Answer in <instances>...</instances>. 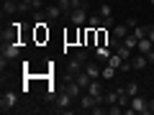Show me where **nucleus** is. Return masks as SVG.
Here are the masks:
<instances>
[{
    "instance_id": "f257e3e1",
    "label": "nucleus",
    "mask_w": 154,
    "mask_h": 115,
    "mask_svg": "<svg viewBox=\"0 0 154 115\" xmlns=\"http://www.w3.org/2000/svg\"><path fill=\"white\" fill-rule=\"evenodd\" d=\"M16 102H18V95L8 90V92H3V97H0V110H3V113H11V110L16 108Z\"/></svg>"
},
{
    "instance_id": "f03ea898",
    "label": "nucleus",
    "mask_w": 154,
    "mask_h": 115,
    "mask_svg": "<svg viewBox=\"0 0 154 115\" xmlns=\"http://www.w3.org/2000/svg\"><path fill=\"white\" fill-rule=\"evenodd\" d=\"M0 54L5 56V59H18V56H21V46H18V41H5Z\"/></svg>"
},
{
    "instance_id": "7ed1b4c3",
    "label": "nucleus",
    "mask_w": 154,
    "mask_h": 115,
    "mask_svg": "<svg viewBox=\"0 0 154 115\" xmlns=\"http://www.w3.org/2000/svg\"><path fill=\"white\" fill-rule=\"evenodd\" d=\"M72 102H75V97H72V95L67 92V90H64L62 95H57V97H54V105H57V110H59V113L69 110V105H72Z\"/></svg>"
},
{
    "instance_id": "20e7f679",
    "label": "nucleus",
    "mask_w": 154,
    "mask_h": 115,
    "mask_svg": "<svg viewBox=\"0 0 154 115\" xmlns=\"http://www.w3.org/2000/svg\"><path fill=\"white\" fill-rule=\"evenodd\" d=\"M85 21H88V5L75 8V10L69 13V23H72V26H82Z\"/></svg>"
},
{
    "instance_id": "39448f33",
    "label": "nucleus",
    "mask_w": 154,
    "mask_h": 115,
    "mask_svg": "<svg viewBox=\"0 0 154 115\" xmlns=\"http://www.w3.org/2000/svg\"><path fill=\"white\" fill-rule=\"evenodd\" d=\"M128 105L134 108V113H149V102H146V100L141 97V95H134V97H131V102H128Z\"/></svg>"
},
{
    "instance_id": "423d86ee",
    "label": "nucleus",
    "mask_w": 154,
    "mask_h": 115,
    "mask_svg": "<svg viewBox=\"0 0 154 115\" xmlns=\"http://www.w3.org/2000/svg\"><path fill=\"white\" fill-rule=\"evenodd\" d=\"M18 10H21V0H18V3L16 0H3V10H0L3 16H13V13H18Z\"/></svg>"
},
{
    "instance_id": "0eeeda50",
    "label": "nucleus",
    "mask_w": 154,
    "mask_h": 115,
    "mask_svg": "<svg viewBox=\"0 0 154 115\" xmlns=\"http://www.w3.org/2000/svg\"><path fill=\"white\" fill-rule=\"evenodd\" d=\"M95 105H98V100H95V97H93L90 92H85L82 97H80V108H82V110H88V113H90V110L95 108Z\"/></svg>"
},
{
    "instance_id": "6e6552de",
    "label": "nucleus",
    "mask_w": 154,
    "mask_h": 115,
    "mask_svg": "<svg viewBox=\"0 0 154 115\" xmlns=\"http://www.w3.org/2000/svg\"><path fill=\"white\" fill-rule=\"evenodd\" d=\"M85 72H88L93 79H100V74H103V69H100L98 61H88V64H85Z\"/></svg>"
},
{
    "instance_id": "1a4fd4ad",
    "label": "nucleus",
    "mask_w": 154,
    "mask_h": 115,
    "mask_svg": "<svg viewBox=\"0 0 154 115\" xmlns=\"http://www.w3.org/2000/svg\"><path fill=\"white\" fill-rule=\"evenodd\" d=\"M131 66H134V69H146V66H149L146 54H136V56H131Z\"/></svg>"
},
{
    "instance_id": "9d476101",
    "label": "nucleus",
    "mask_w": 154,
    "mask_h": 115,
    "mask_svg": "<svg viewBox=\"0 0 154 115\" xmlns=\"http://www.w3.org/2000/svg\"><path fill=\"white\" fill-rule=\"evenodd\" d=\"M75 82H77V84H80V87H82V90H88V84H90V82H93V77H90V74H88V72H85V69H82V72H77V74H75Z\"/></svg>"
},
{
    "instance_id": "9b49d317",
    "label": "nucleus",
    "mask_w": 154,
    "mask_h": 115,
    "mask_svg": "<svg viewBox=\"0 0 154 115\" xmlns=\"http://www.w3.org/2000/svg\"><path fill=\"white\" fill-rule=\"evenodd\" d=\"M82 69H85V64L77 59V56H72V59L67 61V72H69V74H77V72H82Z\"/></svg>"
},
{
    "instance_id": "f8f14e48",
    "label": "nucleus",
    "mask_w": 154,
    "mask_h": 115,
    "mask_svg": "<svg viewBox=\"0 0 154 115\" xmlns=\"http://www.w3.org/2000/svg\"><path fill=\"white\" fill-rule=\"evenodd\" d=\"M152 49H154V44L149 41V36H146V38H139V44H136V51H139V54H149Z\"/></svg>"
},
{
    "instance_id": "ddd939ff",
    "label": "nucleus",
    "mask_w": 154,
    "mask_h": 115,
    "mask_svg": "<svg viewBox=\"0 0 154 115\" xmlns=\"http://www.w3.org/2000/svg\"><path fill=\"white\" fill-rule=\"evenodd\" d=\"M110 31H113V36H116V38H121V41H123V38L128 36V23H121V26H113Z\"/></svg>"
},
{
    "instance_id": "4468645a",
    "label": "nucleus",
    "mask_w": 154,
    "mask_h": 115,
    "mask_svg": "<svg viewBox=\"0 0 154 115\" xmlns=\"http://www.w3.org/2000/svg\"><path fill=\"white\" fill-rule=\"evenodd\" d=\"M44 13H46V18H49V21H57V18L62 16V8H59V5H46Z\"/></svg>"
},
{
    "instance_id": "2eb2a0df",
    "label": "nucleus",
    "mask_w": 154,
    "mask_h": 115,
    "mask_svg": "<svg viewBox=\"0 0 154 115\" xmlns=\"http://www.w3.org/2000/svg\"><path fill=\"white\" fill-rule=\"evenodd\" d=\"M67 92H69L72 97H80V92H82V87H80V84L75 82V79H69V82H67Z\"/></svg>"
},
{
    "instance_id": "dca6fc26",
    "label": "nucleus",
    "mask_w": 154,
    "mask_h": 115,
    "mask_svg": "<svg viewBox=\"0 0 154 115\" xmlns=\"http://www.w3.org/2000/svg\"><path fill=\"white\" fill-rule=\"evenodd\" d=\"M116 72H118V69H116V66H103V74H100V79H105V82H110V79H113V77H116Z\"/></svg>"
},
{
    "instance_id": "f3484780",
    "label": "nucleus",
    "mask_w": 154,
    "mask_h": 115,
    "mask_svg": "<svg viewBox=\"0 0 154 115\" xmlns=\"http://www.w3.org/2000/svg\"><path fill=\"white\" fill-rule=\"evenodd\" d=\"M88 28H93V31L103 28V18H100V16H90V18H88Z\"/></svg>"
},
{
    "instance_id": "a211bd4d",
    "label": "nucleus",
    "mask_w": 154,
    "mask_h": 115,
    "mask_svg": "<svg viewBox=\"0 0 154 115\" xmlns=\"http://www.w3.org/2000/svg\"><path fill=\"white\" fill-rule=\"evenodd\" d=\"M131 33L136 38H146V33H149V26H136V28H131Z\"/></svg>"
},
{
    "instance_id": "6ab92c4d",
    "label": "nucleus",
    "mask_w": 154,
    "mask_h": 115,
    "mask_svg": "<svg viewBox=\"0 0 154 115\" xmlns=\"http://www.w3.org/2000/svg\"><path fill=\"white\" fill-rule=\"evenodd\" d=\"M136 44H139V38H136V36H134V33H128V36H126V38H123V46H128V49H131V51H134V49H136Z\"/></svg>"
},
{
    "instance_id": "aec40b11",
    "label": "nucleus",
    "mask_w": 154,
    "mask_h": 115,
    "mask_svg": "<svg viewBox=\"0 0 154 115\" xmlns=\"http://www.w3.org/2000/svg\"><path fill=\"white\" fill-rule=\"evenodd\" d=\"M116 54H118V56H121V59L123 61H126V59H131V49H128V46H118V49H116Z\"/></svg>"
},
{
    "instance_id": "412c9836",
    "label": "nucleus",
    "mask_w": 154,
    "mask_h": 115,
    "mask_svg": "<svg viewBox=\"0 0 154 115\" xmlns=\"http://www.w3.org/2000/svg\"><path fill=\"white\" fill-rule=\"evenodd\" d=\"M98 16H100V18H113V8H110V5H100Z\"/></svg>"
},
{
    "instance_id": "4be33fe9",
    "label": "nucleus",
    "mask_w": 154,
    "mask_h": 115,
    "mask_svg": "<svg viewBox=\"0 0 154 115\" xmlns=\"http://www.w3.org/2000/svg\"><path fill=\"white\" fill-rule=\"evenodd\" d=\"M121 44H123L121 38H116L113 33H110V36H108V44H105V46H113V49H118V46H121Z\"/></svg>"
},
{
    "instance_id": "5701e85b",
    "label": "nucleus",
    "mask_w": 154,
    "mask_h": 115,
    "mask_svg": "<svg viewBox=\"0 0 154 115\" xmlns=\"http://www.w3.org/2000/svg\"><path fill=\"white\" fill-rule=\"evenodd\" d=\"M126 92L131 95V97H134V95H139V84H136V82H128V84H126Z\"/></svg>"
},
{
    "instance_id": "b1692460",
    "label": "nucleus",
    "mask_w": 154,
    "mask_h": 115,
    "mask_svg": "<svg viewBox=\"0 0 154 115\" xmlns=\"http://www.w3.org/2000/svg\"><path fill=\"white\" fill-rule=\"evenodd\" d=\"M108 113H110V115H121V113H123V108H121L118 102H116V105H108Z\"/></svg>"
},
{
    "instance_id": "393cba45",
    "label": "nucleus",
    "mask_w": 154,
    "mask_h": 115,
    "mask_svg": "<svg viewBox=\"0 0 154 115\" xmlns=\"http://www.w3.org/2000/svg\"><path fill=\"white\" fill-rule=\"evenodd\" d=\"M36 0H21V10H31Z\"/></svg>"
},
{
    "instance_id": "a878e982",
    "label": "nucleus",
    "mask_w": 154,
    "mask_h": 115,
    "mask_svg": "<svg viewBox=\"0 0 154 115\" xmlns=\"http://www.w3.org/2000/svg\"><path fill=\"white\" fill-rule=\"evenodd\" d=\"M77 59H80V61H82V64H88V51H77Z\"/></svg>"
},
{
    "instance_id": "bb28decb",
    "label": "nucleus",
    "mask_w": 154,
    "mask_h": 115,
    "mask_svg": "<svg viewBox=\"0 0 154 115\" xmlns=\"http://www.w3.org/2000/svg\"><path fill=\"white\" fill-rule=\"evenodd\" d=\"M126 23H128V28H136V26H139V21H136V18H128Z\"/></svg>"
},
{
    "instance_id": "cd10ccee",
    "label": "nucleus",
    "mask_w": 154,
    "mask_h": 115,
    "mask_svg": "<svg viewBox=\"0 0 154 115\" xmlns=\"http://www.w3.org/2000/svg\"><path fill=\"white\" fill-rule=\"evenodd\" d=\"M146 36H149V41L154 44V26H149V33H146Z\"/></svg>"
},
{
    "instance_id": "c85d7f7f",
    "label": "nucleus",
    "mask_w": 154,
    "mask_h": 115,
    "mask_svg": "<svg viewBox=\"0 0 154 115\" xmlns=\"http://www.w3.org/2000/svg\"><path fill=\"white\" fill-rule=\"evenodd\" d=\"M149 113L154 115V100H149Z\"/></svg>"
},
{
    "instance_id": "c756f323",
    "label": "nucleus",
    "mask_w": 154,
    "mask_h": 115,
    "mask_svg": "<svg viewBox=\"0 0 154 115\" xmlns=\"http://www.w3.org/2000/svg\"><path fill=\"white\" fill-rule=\"evenodd\" d=\"M149 3H152V5H154V0H149Z\"/></svg>"
}]
</instances>
